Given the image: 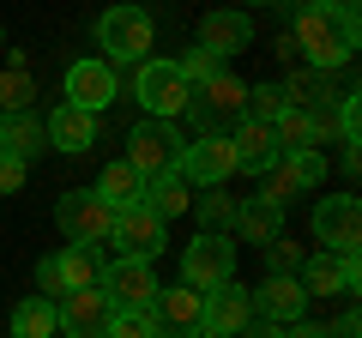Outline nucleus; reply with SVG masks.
I'll use <instances>...</instances> for the list:
<instances>
[{"instance_id":"b1692460","label":"nucleus","mask_w":362,"mask_h":338,"mask_svg":"<svg viewBox=\"0 0 362 338\" xmlns=\"http://www.w3.org/2000/svg\"><path fill=\"white\" fill-rule=\"evenodd\" d=\"M235 230H242L247 242H259V247H266L272 235H284V206H272L266 194H259V199H247V206H235Z\"/></svg>"},{"instance_id":"4be33fe9","label":"nucleus","mask_w":362,"mask_h":338,"mask_svg":"<svg viewBox=\"0 0 362 338\" xmlns=\"http://www.w3.org/2000/svg\"><path fill=\"white\" fill-rule=\"evenodd\" d=\"M139 206L151 211V218H181V211L194 206V194H187V182H181V169H163V175H145V194H139Z\"/></svg>"},{"instance_id":"2f4dec72","label":"nucleus","mask_w":362,"mask_h":338,"mask_svg":"<svg viewBox=\"0 0 362 338\" xmlns=\"http://www.w3.org/2000/svg\"><path fill=\"white\" fill-rule=\"evenodd\" d=\"M266 272L272 278H296L302 272V247L284 242V235H272V242H266Z\"/></svg>"},{"instance_id":"6e6552de","label":"nucleus","mask_w":362,"mask_h":338,"mask_svg":"<svg viewBox=\"0 0 362 338\" xmlns=\"http://www.w3.org/2000/svg\"><path fill=\"white\" fill-rule=\"evenodd\" d=\"M175 169H181V182H187V187H218V182H230V175H235L230 133H199L194 145H181Z\"/></svg>"},{"instance_id":"f03ea898","label":"nucleus","mask_w":362,"mask_h":338,"mask_svg":"<svg viewBox=\"0 0 362 338\" xmlns=\"http://www.w3.org/2000/svg\"><path fill=\"white\" fill-rule=\"evenodd\" d=\"M187 115H194V127H206V133L235 127V121L247 115V85L230 73V66H218L211 78L187 85Z\"/></svg>"},{"instance_id":"c756f323","label":"nucleus","mask_w":362,"mask_h":338,"mask_svg":"<svg viewBox=\"0 0 362 338\" xmlns=\"http://www.w3.org/2000/svg\"><path fill=\"white\" fill-rule=\"evenodd\" d=\"M284 109H290L284 103V85H247V121H266V127H272Z\"/></svg>"},{"instance_id":"423d86ee","label":"nucleus","mask_w":362,"mask_h":338,"mask_svg":"<svg viewBox=\"0 0 362 338\" xmlns=\"http://www.w3.org/2000/svg\"><path fill=\"white\" fill-rule=\"evenodd\" d=\"M181 278L194 290H218L235 278V242L223 230H206L199 242H187V254H181Z\"/></svg>"},{"instance_id":"ea45409f","label":"nucleus","mask_w":362,"mask_h":338,"mask_svg":"<svg viewBox=\"0 0 362 338\" xmlns=\"http://www.w3.org/2000/svg\"><path fill=\"white\" fill-rule=\"evenodd\" d=\"M272 338H278V326H272Z\"/></svg>"},{"instance_id":"ddd939ff","label":"nucleus","mask_w":362,"mask_h":338,"mask_svg":"<svg viewBox=\"0 0 362 338\" xmlns=\"http://www.w3.org/2000/svg\"><path fill=\"white\" fill-rule=\"evenodd\" d=\"M109 242L121 247V260H157L163 254V218H151L145 206H121Z\"/></svg>"},{"instance_id":"f3484780","label":"nucleus","mask_w":362,"mask_h":338,"mask_svg":"<svg viewBox=\"0 0 362 338\" xmlns=\"http://www.w3.org/2000/svg\"><path fill=\"white\" fill-rule=\"evenodd\" d=\"M356 284H362L356 254H314V260H302V290L308 296H344Z\"/></svg>"},{"instance_id":"393cba45","label":"nucleus","mask_w":362,"mask_h":338,"mask_svg":"<svg viewBox=\"0 0 362 338\" xmlns=\"http://www.w3.org/2000/svg\"><path fill=\"white\" fill-rule=\"evenodd\" d=\"M97 194H103L115 211H121V206H139V194H145V175L127 163V157H115V163H109L103 175H97Z\"/></svg>"},{"instance_id":"20e7f679","label":"nucleus","mask_w":362,"mask_h":338,"mask_svg":"<svg viewBox=\"0 0 362 338\" xmlns=\"http://www.w3.org/2000/svg\"><path fill=\"white\" fill-rule=\"evenodd\" d=\"M54 223H61L66 242H109V230H115V206H109L97 187H73V194H61V206H54Z\"/></svg>"},{"instance_id":"aec40b11","label":"nucleus","mask_w":362,"mask_h":338,"mask_svg":"<svg viewBox=\"0 0 362 338\" xmlns=\"http://www.w3.org/2000/svg\"><path fill=\"white\" fill-rule=\"evenodd\" d=\"M247 42H254V25H247V13H230V6H218V13L199 18V49L206 54H242Z\"/></svg>"},{"instance_id":"58836bf2","label":"nucleus","mask_w":362,"mask_h":338,"mask_svg":"<svg viewBox=\"0 0 362 338\" xmlns=\"http://www.w3.org/2000/svg\"><path fill=\"white\" fill-rule=\"evenodd\" d=\"M0 42H6V30H0Z\"/></svg>"},{"instance_id":"4468645a","label":"nucleus","mask_w":362,"mask_h":338,"mask_svg":"<svg viewBox=\"0 0 362 338\" xmlns=\"http://www.w3.org/2000/svg\"><path fill=\"white\" fill-rule=\"evenodd\" d=\"M199 314H206V290H194V284L157 290V302H151L157 338H194L199 332Z\"/></svg>"},{"instance_id":"6ab92c4d","label":"nucleus","mask_w":362,"mask_h":338,"mask_svg":"<svg viewBox=\"0 0 362 338\" xmlns=\"http://www.w3.org/2000/svg\"><path fill=\"white\" fill-rule=\"evenodd\" d=\"M254 296V308L266 314L272 326H296L302 314H308V290H302V278H266L259 290H247Z\"/></svg>"},{"instance_id":"5701e85b","label":"nucleus","mask_w":362,"mask_h":338,"mask_svg":"<svg viewBox=\"0 0 362 338\" xmlns=\"http://www.w3.org/2000/svg\"><path fill=\"white\" fill-rule=\"evenodd\" d=\"M49 145V133H42V121L30 115V109H18V115H6L0 121V151L6 157H18V163H30V157Z\"/></svg>"},{"instance_id":"dca6fc26","label":"nucleus","mask_w":362,"mask_h":338,"mask_svg":"<svg viewBox=\"0 0 362 338\" xmlns=\"http://www.w3.org/2000/svg\"><path fill=\"white\" fill-rule=\"evenodd\" d=\"M320 182H326V157H320V151H290L284 163L266 169V199H272V206H284L290 194L320 187Z\"/></svg>"},{"instance_id":"f704fd0d","label":"nucleus","mask_w":362,"mask_h":338,"mask_svg":"<svg viewBox=\"0 0 362 338\" xmlns=\"http://www.w3.org/2000/svg\"><path fill=\"white\" fill-rule=\"evenodd\" d=\"M37 296H42V302H61V296H66V278H61V266H54V254L37 266Z\"/></svg>"},{"instance_id":"0eeeda50","label":"nucleus","mask_w":362,"mask_h":338,"mask_svg":"<svg viewBox=\"0 0 362 338\" xmlns=\"http://www.w3.org/2000/svg\"><path fill=\"white\" fill-rule=\"evenodd\" d=\"M314 242H320V254H356V242H362L356 194H326L314 206Z\"/></svg>"},{"instance_id":"f8f14e48","label":"nucleus","mask_w":362,"mask_h":338,"mask_svg":"<svg viewBox=\"0 0 362 338\" xmlns=\"http://www.w3.org/2000/svg\"><path fill=\"white\" fill-rule=\"evenodd\" d=\"M97 290H103V296L115 302V308H151L163 284L151 278V260H115V266H103Z\"/></svg>"},{"instance_id":"a878e982","label":"nucleus","mask_w":362,"mask_h":338,"mask_svg":"<svg viewBox=\"0 0 362 338\" xmlns=\"http://www.w3.org/2000/svg\"><path fill=\"white\" fill-rule=\"evenodd\" d=\"M54 266H61L66 290H97V278H103V260H97V247H85V242H66L61 254H54Z\"/></svg>"},{"instance_id":"c9c22d12","label":"nucleus","mask_w":362,"mask_h":338,"mask_svg":"<svg viewBox=\"0 0 362 338\" xmlns=\"http://www.w3.org/2000/svg\"><path fill=\"white\" fill-rule=\"evenodd\" d=\"M25 169H30V163H18V157L0 151V194H18V187H25Z\"/></svg>"},{"instance_id":"f257e3e1","label":"nucleus","mask_w":362,"mask_h":338,"mask_svg":"<svg viewBox=\"0 0 362 338\" xmlns=\"http://www.w3.org/2000/svg\"><path fill=\"white\" fill-rule=\"evenodd\" d=\"M290 42H296V54H308V61H314V73L350 66V54H356V6H350V0H320V6H302Z\"/></svg>"},{"instance_id":"e433bc0d","label":"nucleus","mask_w":362,"mask_h":338,"mask_svg":"<svg viewBox=\"0 0 362 338\" xmlns=\"http://www.w3.org/2000/svg\"><path fill=\"white\" fill-rule=\"evenodd\" d=\"M278 338H326V326H302V320H296L290 332H278Z\"/></svg>"},{"instance_id":"a211bd4d","label":"nucleus","mask_w":362,"mask_h":338,"mask_svg":"<svg viewBox=\"0 0 362 338\" xmlns=\"http://www.w3.org/2000/svg\"><path fill=\"white\" fill-rule=\"evenodd\" d=\"M230 151H235V169H247V175H266L272 163H278V133L266 127V121H235L230 127Z\"/></svg>"},{"instance_id":"473e14b6","label":"nucleus","mask_w":362,"mask_h":338,"mask_svg":"<svg viewBox=\"0 0 362 338\" xmlns=\"http://www.w3.org/2000/svg\"><path fill=\"white\" fill-rule=\"evenodd\" d=\"M218 54H206V49H187V54H181V61H175V73L181 78H187V85H199V78H211V73H218Z\"/></svg>"},{"instance_id":"9d476101","label":"nucleus","mask_w":362,"mask_h":338,"mask_svg":"<svg viewBox=\"0 0 362 338\" xmlns=\"http://www.w3.org/2000/svg\"><path fill=\"white\" fill-rule=\"evenodd\" d=\"M254 320V296L242 284H218L206 290V314H199V338H242V326Z\"/></svg>"},{"instance_id":"2eb2a0df","label":"nucleus","mask_w":362,"mask_h":338,"mask_svg":"<svg viewBox=\"0 0 362 338\" xmlns=\"http://www.w3.org/2000/svg\"><path fill=\"white\" fill-rule=\"evenodd\" d=\"M66 103L85 115H103L115 103V66L109 61H73L66 66Z\"/></svg>"},{"instance_id":"4c0bfd02","label":"nucleus","mask_w":362,"mask_h":338,"mask_svg":"<svg viewBox=\"0 0 362 338\" xmlns=\"http://www.w3.org/2000/svg\"><path fill=\"white\" fill-rule=\"evenodd\" d=\"M296 6H320V0H296Z\"/></svg>"},{"instance_id":"1a4fd4ad","label":"nucleus","mask_w":362,"mask_h":338,"mask_svg":"<svg viewBox=\"0 0 362 338\" xmlns=\"http://www.w3.org/2000/svg\"><path fill=\"white\" fill-rule=\"evenodd\" d=\"M175 157H181V133L169 121H139L127 133V163L139 175H163V169H175Z\"/></svg>"},{"instance_id":"7ed1b4c3","label":"nucleus","mask_w":362,"mask_h":338,"mask_svg":"<svg viewBox=\"0 0 362 338\" xmlns=\"http://www.w3.org/2000/svg\"><path fill=\"white\" fill-rule=\"evenodd\" d=\"M151 13L145 6H109L97 18V42H103V61L109 66H139L151 61Z\"/></svg>"},{"instance_id":"412c9836","label":"nucleus","mask_w":362,"mask_h":338,"mask_svg":"<svg viewBox=\"0 0 362 338\" xmlns=\"http://www.w3.org/2000/svg\"><path fill=\"white\" fill-rule=\"evenodd\" d=\"M42 133H49V145L54 151H90L97 145V115H85V109H73V103H61L49 121H42Z\"/></svg>"},{"instance_id":"72a5a7b5","label":"nucleus","mask_w":362,"mask_h":338,"mask_svg":"<svg viewBox=\"0 0 362 338\" xmlns=\"http://www.w3.org/2000/svg\"><path fill=\"white\" fill-rule=\"evenodd\" d=\"M199 218H206V230H223V223H235V199L206 194V199H199Z\"/></svg>"},{"instance_id":"bb28decb","label":"nucleus","mask_w":362,"mask_h":338,"mask_svg":"<svg viewBox=\"0 0 362 338\" xmlns=\"http://www.w3.org/2000/svg\"><path fill=\"white\" fill-rule=\"evenodd\" d=\"M61 332V320H54V302H42V296H25L13 308V338H54Z\"/></svg>"},{"instance_id":"c85d7f7f","label":"nucleus","mask_w":362,"mask_h":338,"mask_svg":"<svg viewBox=\"0 0 362 338\" xmlns=\"http://www.w3.org/2000/svg\"><path fill=\"white\" fill-rule=\"evenodd\" d=\"M37 103V78L25 73V66H13V73H0V109L6 115H18V109Z\"/></svg>"},{"instance_id":"9b49d317","label":"nucleus","mask_w":362,"mask_h":338,"mask_svg":"<svg viewBox=\"0 0 362 338\" xmlns=\"http://www.w3.org/2000/svg\"><path fill=\"white\" fill-rule=\"evenodd\" d=\"M109 314H115V302L103 290H66L54 302V320L66 338H109Z\"/></svg>"},{"instance_id":"39448f33","label":"nucleus","mask_w":362,"mask_h":338,"mask_svg":"<svg viewBox=\"0 0 362 338\" xmlns=\"http://www.w3.org/2000/svg\"><path fill=\"white\" fill-rule=\"evenodd\" d=\"M133 97L145 103L151 121L187 115V78L175 73V61H139V73H133Z\"/></svg>"},{"instance_id":"7c9ffc66","label":"nucleus","mask_w":362,"mask_h":338,"mask_svg":"<svg viewBox=\"0 0 362 338\" xmlns=\"http://www.w3.org/2000/svg\"><path fill=\"white\" fill-rule=\"evenodd\" d=\"M109 338H157L151 308H115L109 314Z\"/></svg>"},{"instance_id":"cd10ccee","label":"nucleus","mask_w":362,"mask_h":338,"mask_svg":"<svg viewBox=\"0 0 362 338\" xmlns=\"http://www.w3.org/2000/svg\"><path fill=\"white\" fill-rule=\"evenodd\" d=\"M272 133H278V151H314V115L308 109H284L272 121Z\"/></svg>"}]
</instances>
